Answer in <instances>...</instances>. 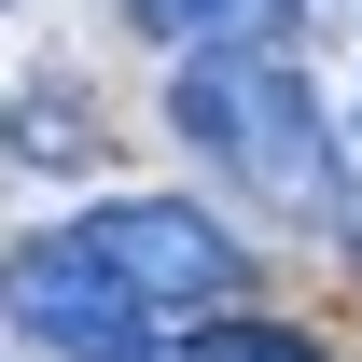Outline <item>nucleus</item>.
Segmentation results:
<instances>
[{"label": "nucleus", "instance_id": "obj_1", "mask_svg": "<svg viewBox=\"0 0 362 362\" xmlns=\"http://www.w3.org/2000/svg\"><path fill=\"white\" fill-rule=\"evenodd\" d=\"M168 126L195 139L223 181H251L265 209H293V223H334V209H349V153H334V126H320V84H307L279 42H209V56H181Z\"/></svg>", "mask_w": 362, "mask_h": 362}, {"label": "nucleus", "instance_id": "obj_2", "mask_svg": "<svg viewBox=\"0 0 362 362\" xmlns=\"http://www.w3.org/2000/svg\"><path fill=\"white\" fill-rule=\"evenodd\" d=\"M70 237H84V251L126 279L153 320H181V307H237V293H251V251H237L209 209H181V195H112V209H84Z\"/></svg>", "mask_w": 362, "mask_h": 362}, {"label": "nucleus", "instance_id": "obj_3", "mask_svg": "<svg viewBox=\"0 0 362 362\" xmlns=\"http://www.w3.org/2000/svg\"><path fill=\"white\" fill-rule=\"evenodd\" d=\"M0 307H14V334H28L42 362H139V349H153V307H139L70 223H56V237H14Z\"/></svg>", "mask_w": 362, "mask_h": 362}, {"label": "nucleus", "instance_id": "obj_4", "mask_svg": "<svg viewBox=\"0 0 362 362\" xmlns=\"http://www.w3.org/2000/svg\"><path fill=\"white\" fill-rule=\"evenodd\" d=\"M153 42H181V56H209V42H279L293 28V0H126Z\"/></svg>", "mask_w": 362, "mask_h": 362}, {"label": "nucleus", "instance_id": "obj_5", "mask_svg": "<svg viewBox=\"0 0 362 362\" xmlns=\"http://www.w3.org/2000/svg\"><path fill=\"white\" fill-rule=\"evenodd\" d=\"M181 362H320L307 334H279V320H195V349Z\"/></svg>", "mask_w": 362, "mask_h": 362}]
</instances>
